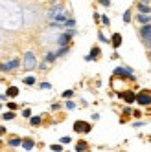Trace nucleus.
Wrapping results in <instances>:
<instances>
[{
  "instance_id": "1",
  "label": "nucleus",
  "mask_w": 151,
  "mask_h": 152,
  "mask_svg": "<svg viewBox=\"0 0 151 152\" xmlns=\"http://www.w3.org/2000/svg\"><path fill=\"white\" fill-rule=\"evenodd\" d=\"M140 37H142L146 46H151V24H142V28H140Z\"/></svg>"
},
{
  "instance_id": "2",
  "label": "nucleus",
  "mask_w": 151,
  "mask_h": 152,
  "mask_svg": "<svg viewBox=\"0 0 151 152\" xmlns=\"http://www.w3.org/2000/svg\"><path fill=\"white\" fill-rule=\"evenodd\" d=\"M136 103L142 104V106H149V104H151V94H149L147 90L138 92V94H136Z\"/></svg>"
},
{
  "instance_id": "3",
  "label": "nucleus",
  "mask_w": 151,
  "mask_h": 152,
  "mask_svg": "<svg viewBox=\"0 0 151 152\" xmlns=\"http://www.w3.org/2000/svg\"><path fill=\"white\" fill-rule=\"evenodd\" d=\"M24 68L26 70H33L35 66H37V61H35V53L33 51H26L24 53Z\"/></svg>"
},
{
  "instance_id": "4",
  "label": "nucleus",
  "mask_w": 151,
  "mask_h": 152,
  "mask_svg": "<svg viewBox=\"0 0 151 152\" xmlns=\"http://www.w3.org/2000/svg\"><path fill=\"white\" fill-rule=\"evenodd\" d=\"M114 77H122V79H131L135 81V75L131 68H116L114 70Z\"/></svg>"
},
{
  "instance_id": "5",
  "label": "nucleus",
  "mask_w": 151,
  "mask_h": 152,
  "mask_svg": "<svg viewBox=\"0 0 151 152\" xmlns=\"http://www.w3.org/2000/svg\"><path fill=\"white\" fill-rule=\"evenodd\" d=\"M74 35H76V29H68L67 33H63V35L57 37V44H59V46H67V44H68V40H70Z\"/></svg>"
},
{
  "instance_id": "6",
  "label": "nucleus",
  "mask_w": 151,
  "mask_h": 152,
  "mask_svg": "<svg viewBox=\"0 0 151 152\" xmlns=\"http://www.w3.org/2000/svg\"><path fill=\"white\" fill-rule=\"evenodd\" d=\"M74 130L76 132H90V125L83 123V121H76L74 123Z\"/></svg>"
},
{
  "instance_id": "7",
  "label": "nucleus",
  "mask_w": 151,
  "mask_h": 152,
  "mask_svg": "<svg viewBox=\"0 0 151 152\" xmlns=\"http://www.w3.org/2000/svg\"><path fill=\"white\" fill-rule=\"evenodd\" d=\"M118 97H124V99H125V103H129V104H131V103H136V94H133L131 90H127L125 94H118Z\"/></svg>"
},
{
  "instance_id": "8",
  "label": "nucleus",
  "mask_w": 151,
  "mask_h": 152,
  "mask_svg": "<svg viewBox=\"0 0 151 152\" xmlns=\"http://www.w3.org/2000/svg\"><path fill=\"white\" fill-rule=\"evenodd\" d=\"M61 11H63V6H61V4L53 6V7L50 9V11H48V18H50V20H53V18L57 17V13H61Z\"/></svg>"
},
{
  "instance_id": "9",
  "label": "nucleus",
  "mask_w": 151,
  "mask_h": 152,
  "mask_svg": "<svg viewBox=\"0 0 151 152\" xmlns=\"http://www.w3.org/2000/svg\"><path fill=\"white\" fill-rule=\"evenodd\" d=\"M111 44H113L114 50L120 48V46H122V35H120V33H114V35L111 37Z\"/></svg>"
},
{
  "instance_id": "10",
  "label": "nucleus",
  "mask_w": 151,
  "mask_h": 152,
  "mask_svg": "<svg viewBox=\"0 0 151 152\" xmlns=\"http://www.w3.org/2000/svg\"><path fill=\"white\" fill-rule=\"evenodd\" d=\"M136 20L140 22V26H142V24H149L151 22V17H149V13H138Z\"/></svg>"
},
{
  "instance_id": "11",
  "label": "nucleus",
  "mask_w": 151,
  "mask_h": 152,
  "mask_svg": "<svg viewBox=\"0 0 151 152\" xmlns=\"http://www.w3.org/2000/svg\"><path fill=\"white\" fill-rule=\"evenodd\" d=\"M96 57H100V48H92L90 53H89L87 57H85V61H89V62H90V61H94Z\"/></svg>"
},
{
  "instance_id": "12",
  "label": "nucleus",
  "mask_w": 151,
  "mask_h": 152,
  "mask_svg": "<svg viewBox=\"0 0 151 152\" xmlns=\"http://www.w3.org/2000/svg\"><path fill=\"white\" fill-rule=\"evenodd\" d=\"M33 147H35L33 139H24V141H22V148H24V150H31Z\"/></svg>"
},
{
  "instance_id": "13",
  "label": "nucleus",
  "mask_w": 151,
  "mask_h": 152,
  "mask_svg": "<svg viewBox=\"0 0 151 152\" xmlns=\"http://www.w3.org/2000/svg\"><path fill=\"white\" fill-rule=\"evenodd\" d=\"M19 64H20V61H19V59H13V61H9V62L6 64V68H7V72H9V70H15Z\"/></svg>"
},
{
  "instance_id": "14",
  "label": "nucleus",
  "mask_w": 151,
  "mask_h": 152,
  "mask_svg": "<svg viewBox=\"0 0 151 152\" xmlns=\"http://www.w3.org/2000/svg\"><path fill=\"white\" fill-rule=\"evenodd\" d=\"M138 11H140V13H151V7H149L147 4H142V2H140V4H138Z\"/></svg>"
},
{
  "instance_id": "15",
  "label": "nucleus",
  "mask_w": 151,
  "mask_h": 152,
  "mask_svg": "<svg viewBox=\"0 0 151 152\" xmlns=\"http://www.w3.org/2000/svg\"><path fill=\"white\" fill-rule=\"evenodd\" d=\"M6 94H7V97H17L19 95V88H17V86H11Z\"/></svg>"
},
{
  "instance_id": "16",
  "label": "nucleus",
  "mask_w": 151,
  "mask_h": 152,
  "mask_svg": "<svg viewBox=\"0 0 151 152\" xmlns=\"http://www.w3.org/2000/svg\"><path fill=\"white\" fill-rule=\"evenodd\" d=\"M22 145V141H20L19 137H13V139H9V147H20Z\"/></svg>"
},
{
  "instance_id": "17",
  "label": "nucleus",
  "mask_w": 151,
  "mask_h": 152,
  "mask_svg": "<svg viewBox=\"0 0 151 152\" xmlns=\"http://www.w3.org/2000/svg\"><path fill=\"white\" fill-rule=\"evenodd\" d=\"M76 150H78V152H83V150H87V143H85V141H79V143L76 145Z\"/></svg>"
},
{
  "instance_id": "18",
  "label": "nucleus",
  "mask_w": 151,
  "mask_h": 152,
  "mask_svg": "<svg viewBox=\"0 0 151 152\" xmlns=\"http://www.w3.org/2000/svg\"><path fill=\"white\" fill-rule=\"evenodd\" d=\"M2 119H6V121H11V119H15V110H9L7 114H4Z\"/></svg>"
},
{
  "instance_id": "19",
  "label": "nucleus",
  "mask_w": 151,
  "mask_h": 152,
  "mask_svg": "<svg viewBox=\"0 0 151 152\" xmlns=\"http://www.w3.org/2000/svg\"><path fill=\"white\" fill-rule=\"evenodd\" d=\"M30 123L33 125V126H37V125H41V117L39 115H33V117H30Z\"/></svg>"
},
{
  "instance_id": "20",
  "label": "nucleus",
  "mask_w": 151,
  "mask_h": 152,
  "mask_svg": "<svg viewBox=\"0 0 151 152\" xmlns=\"http://www.w3.org/2000/svg\"><path fill=\"white\" fill-rule=\"evenodd\" d=\"M57 59V53H48V55H46V62H53V61H56Z\"/></svg>"
},
{
  "instance_id": "21",
  "label": "nucleus",
  "mask_w": 151,
  "mask_h": 152,
  "mask_svg": "<svg viewBox=\"0 0 151 152\" xmlns=\"http://www.w3.org/2000/svg\"><path fill=\"white\" fill-rule=\"evenodd\" d=\"M122 18H124V22H125V24H127V22H131V11L127 9V11L124 13V17H122Z\"/></svg>"
},
{
  "instance_id": "22",
  "label": "nucleus",
  "mask_w": 151,
  "mask_h": 152,
  "mask_svg": "<svg viewBox=\"0 0 151 152\" xmlns=\"http://www.w3.org/2000/svg\"><path fill=\"white\" fill-rule=\"evenodd\" d=\"M24 83L30 84V86H31V84H35V77H33V75H30V77H24Z\"/></svg>"
},
{
  "instance_id": "23",
  "label": "nucleus",
  "mask_w": 151,
  "mask_h": 152,
  "mask_svg": "<svg viewBox=\"0 0 151 152\" xmlns=\"http://www.w3.org/2000/svg\"><path fill=\"white\" fill-rule=\"evenodd\" d=\"M74 24H76V20L74 18H68L67 22H64V28H74Z\"/></svg>"
},
{
  "instance_id": "24",
  "label": "nucleus",
  "mask_w": 151,
  "mask_h": 152,
  "mask_svg": "<svg viewBox=\"0 0 151 152\" xmlns=\"http://www.w3.org/2000/svg\"><path fill=\"white\" fill-rule=\"evenodd\" d=\"M50 148H52L53 152H61V150H63V143H61V145H52Z\"/></svg>"
},
{
  "instance_id": "25",
  "label": "nucleus",
  "mask_w": 151,
  "mask_h": 152,
  "mask_svg": "<svg viewBox=\"0 0 151 152\" xmlns=\"http://www.w3.org/2000/svg\"><path fill=\"white\" fill-rule=\"evenodd\" d=\"M100 18H101V22H103L105 26H109V22H111V20H109V17H105V15H100Z\"/></svg>"
},
{
  "instance_id": "26",
  "label": "nucleus",
  "mask_w": 151,
  "mask_h": 152,
  "mask_svg": "<svg viewBox=\"0 0 151 152\" xmlns=\"http://www.w3.org/2000/svg\"><path fill=\"white\" fill-rule=\"evenodd\" d=\"M72 95H74V92H72V90H67V92H63V97H67V99H70Z\"/></svg>"
},
{
  "instance_id": "27",
  "label": "nucleus",
  "mask_w": 151,
  "mask_h": 152,
  "mask_svg": "<svg viewBox=\"0 0 151 152\" xmlns=\"http://www.w3.org/2000/svg\"><path fill=\"white\" fill-rule=\"evenodd\" d=\"M41 88H42V90H50L52 84H50V83H41Z\"/></svg>"
},
{
  "instance_id": "28",
  "label": "nucleus",
  "mask_w": 151,
  "mask_h": 152,
  "mask_svg": "<svg viewBox=\"0 0 151 152\" xmlns=\"http://www.w3.org/2000/svg\"><path fill=\"white\" fill-rule=\"evenodd\" d=\"M7 108H9V110H17L19 104H17V103H7Z\"/></svg>"
},
{
  "instance_id": "29",
  "label": "nucleus",
  "mask_w": 151,
  "mask_h": 152,
  "mask_svg": "<svg viewBox=\"0 0 151 152\" xmlns=\"http://www.w3.org/2000/svg\"><path fill=\"white\" fill-rule=\"evenodd\" d=\"M61 143H63V145H67V143H70V137H68V136H64V137H61Z\"/></svg>"
},
{
  "instance_id": "30",
  "label": "nucleus",
  "mask_w": 151,
  "mask_h": 152,
  "mask_svg": "<svg viewBox=\"0 0 151 152\" xmlns=\"http://www.w3.org/2000/svg\"><path fill=\"white\" fill-rule=\"evenodd\" d=\"M100 4L105 6V7H109V6H111V0H100Z\"/></svg>"
},
{
  "instance_id": "31",
  "label": "nucleus",
  "mask_w": 151,
  "mask_h": 152,
  "mask_svg": "<svg viewBox=\"0 0 151 152\" xmlns=\"http://www.w3.org/2000/svg\"><path fill=\"white\" fill-rule=\"evenodd\" d=\"M67 108H68V110H74V108H76V103L68 101V103H67Z\"/></svg>"
},
{
  "instance_id": "32",
  "label": "nucleus",
  "mask_w": 151,
  "mask_h": 152,
  "mask_svg": "<svg viewBox=\"0 0 151 152\" xmlns=\"http://www.w3.org/2000/svg\"><path fill=\"white\" fill-rule=\"evenodd\" d=\"M22 115H24V117H31V112H30V108H26V110H22Z\"/></svg>"
},
{
  "instance_id": "33",
  "label": "nucleus",
  "mask_w": 151,
  "mask_h": 152,
  "mask_svg": "<svg viewBox=\"0 0 151 152\" xmlns=\"http://www.w3.org/2000/svg\"><path fill=\"white\" fill-rule=\"evenodd\" d=\"M98 37H100V40H101V42H107V39H105V35H103V33H100Z\"/></svg>"
},
{
  "instance_id": "34",
  "label": "nucleus",
  "mask_w": 151,
  "mask_h": 152,
  "mask_svg": "<svg viewBox=\"0 0 151 152\" xmlns=\"http://www.w3.org/2000/svg\"><path fill=\"white\" fill-rule=\"evenodd\" d=\"M0 72H7V68H6V64H0Z\"/></svg>"
},
{
  "instance_id": "35",
  "label": "nucleus",
  "mask_w": 151,
  "mask_h": 152,
  "mask_svg": "<svg viewBox=\"0 0 151 152\" xmlns=\"http://www.w3.org/2000/svg\"><path fill=\"white\" fill-rule=\"evenodd\" d=\"M2 134H6V128H4V126H0V136H2Z\"/></svg>"
},
{
  "instance_id": "36",
  "label": "nucleus",
  "mask_w": 151,
  "mask_h": 152,
  "mask_svg": "<svg viewBox=\"0 0 151 152\" xmlns=\"http://www.w3.org/2000/svg\"><path fill=\"white\" fill-rule=\"evenodd\" d=\"M140 2H142V4H147V2H149V0H140Z\"/></svg>"
},
{
  "instance_id": "37",
  "label": "nucleus",
  "mask_w": 151,
  "mask_h": 152,
  "mask_svg": "<svg viewBox=\"0 0 151 152\" xmlns=\"http://www.w3.org/2000/svg\"><path fill=\"white\" fill-rule=\"evenodd\" d=\"M0 110H2V104H0Z\"/></svg>"
}]
</instances>
